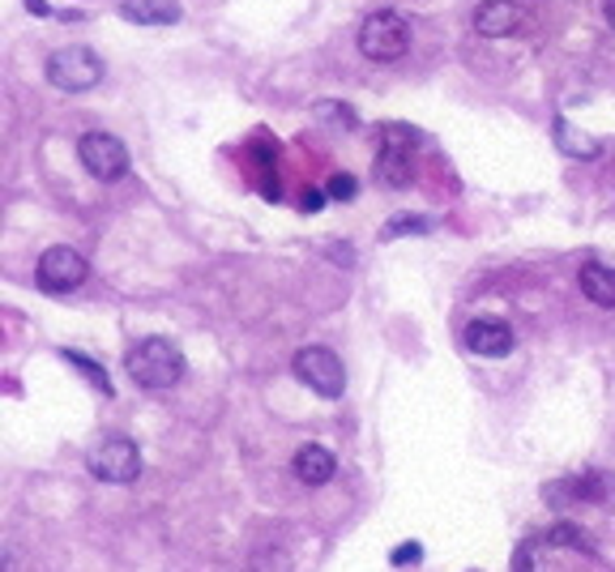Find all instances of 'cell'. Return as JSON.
I'll return each mask as SVG.
<instances>
[{
  "label": "cell",
  "mask_w": 615,
  "mask_h": 572,
  "mask_svg": "<svg viewBox=\"0 0 615 572\" xmlns=\"http://www.w3.org/2000/svg\"><path fill=\"white\" fill-rule=\"evenodd\" d=\"M124 368H129L133 384H141V389H171L184 377V354L168 338H141L138 347L129 351V359H124Z\"/></svg>",
  "instance_id": "6da1fadb"
},
{
  "label": "cell",
  "mask_w": 615,
  "mask_h": 572,
  "mask_svg": "<svg viewBox=\"0 0 615 572\" xmlns=\"http://www.w3.org/2000/svg\"><path fill=\"white\" fill-rule=\"evenodd\" d=\"M48 82L64 90V94H82V90H94L103 82V60L82 48V43H69L60 52L48 56Z\"/></svg>",
  "instance_id": "7a4b0ae2"
},
{
  "label": "cell",
  "mask_w": 615,
  "mask_h": 572,
  "mask_svg": "<svg viewBox=\"0 0 615 572\" xmlns=\"http://www.w3.org/2000/svg\"><path fill=\"white\" fill-rule=\"evenodd\" d=\"M85 465H90V474L99 483H115L120 488V483H133L141 474V453L129 436H108L85 453Z\"/></svg>",
  "instance_id": "3957f363"
},
{
  "label": "cell",
  "mask_w": 615,
  "mask_h": 572,
  "mask_svg": "<svg viewBox=\"0 0 615 572\" xmlns=\"http://www.w3.org/2000/svg\"><path fill=\"white\" fill-rule=\"evenodd\" d=\"M411 48V27L397 18V13H372L364 27H360V52L376 64H390V60H402Z\"/></svg>",
  "instance_id": "277c9868"
},
{
  "label": "cell",
  "mask_w": 615,
  "mask_h": 572,
  "mask_svg": "<svg viewBox=\"0 0 615 572\" xmlns=\"http://www.w3.org/2000/svg\"><path fill=\"white\" fill-rule=\"evenodd\" d=\"M291 368H295V377L316 393V398H342V389H346V372H342V359H337L330 347H304V351H295L291 359Z\"/></svg>",
  "instance_id": "5b68a950"
},
{
  "label": "cell",
  "mask_w": 615,
  "mask_h": 572,
  "mask_svg": "<svg viewBox=\"0 0 615 572\" xmlns=\"http://www.w3.org/2000/svg\"><path fill=\"white\" fill-rule=\"evenodd\" d=\"M411 150H415V133L390 124L385 137H381V154H376V175H381V184L406 189V184L415 180V159H411Z\"/></svg>",
  "instance_id": "8992f818"
},
{
  "label": "cell",
  "mask_w": 615,
  "mask_h": 572,
  "mask_svg": "<svg viewBox=\"0 0 615 572\" xmlns=\"http://www.w3.org/2000/svg\"><path fill=\"white\" fill-rule=\"evenodd\" d=\"M78 159L82 167L94 175V180H103V184H112L120 180L124 171H129V150H124V141L112 133H85L78 141Z\"/></svg>",
  "instance_id": "52a82bcc"
},
{
  "label": "cell",
  "mask_w": 615,
  "mask_h": 572,
  "mask_svg": "<svg viewBox=\"0 0 615 572\" xmlns=\"http://www.w3.org/2000/svg\"><path fill=\"white\" fill-rule=\"evenodd\" d=\"M85 282V257L78 248L57 244L39 257V287L48 295H69Z\"/></svg>",
  "instance_id": "ba28073f"
},
{
  "label": "cell",
  "mask_w": 615,
  "mask_h": 572,
  "mask_svg": "<svg viewBox=\"0 0 615 572\" xmlns=\"http://www.w3.org/2000/svg\"><path fill=\"white\" fill-rule=\"evenodd\" d=\"M547 504H607L615 500V479L607 474H573V479H556L543 488Z\"/></svg>",
  "instance_id": "9c48e42d"
},
{
  "label": "cell",
  "mask_w": 615,
  "mask_h": 572,
  "mask_svg": "<svg viewBox=\"0 0 615 572\" xmlns=\"http://www.w3.org/2000/svg\"><path fill=\"white\" fill-rule=\"evenodd\" d=\"M526 27V9L517 0H483L475 9V30L483 39H508Z\"/></svg>",
  "instance_id": "30bf717a"
},
{
  "label": "cell",
  "mask_w": 615,
  "mask_h": 572,
  "mask_svg": "<svg viewBox=\"0 0 615 572\" xmlns=\"http://www.w3.org/2000/svg\"><path fill=\"white\" fill-rule=\"evenodd\" d=\"M466 347L483 354V359H504L513 351V329L504 321H492V317H478V321L466 325Z\"/></svg>",
  "instance_id": "8fae6325"
},
{
  "label": "cell",
  "mask_w": 615,
  "mask_h": 572,
  "mask_svg": "<svg viewBox=\"0 0 615 572\" xmlns=\"http://www.w3.org/2000/svg\"><path fill=\"white\" fill-rule=\"evenodd\" d=\"M291 465H295V479H300L304 488H325L337 474V458L325 444H304V449H295V462Z\"/></svg>",
  "instance_id": "7c38bea8"
},
{
  "label": "cell",
  "mask_w": 615,
  "mask_h": 572,
  "mask_svg": "<svg viewBox=\"0 0 615 572\" xmlns=\"http://www.w3.org/2000/svg\"><path fill=\"white\" fill-rule=\"evenodd\" d=\"M582 295H586L589 303H598V308H615V270L612 265H598V261L582 265Z\"/></svg>",
  "instance_id": "4fadbf2b"
},
{
  "label": "cell",
  "mask_w": 615,
  "mask_h": 572,
  "mask_svg": "<svg viewBox=\"0 0 615 572\" xmlns=\"http://www.w3.org/2000/svg\"><path fill=\"white\" fill-rule=\"evenodd\" d=\"M120 13H124L129 22H159V27L180 22V4H175V0H124Z\"/></svg>",
  "instance_id": "5bb4252c"
},
{
  "label": "cell",
  "mask_w": 615,
  "mask_h": 572,
  "mask_svg": "<svg viewBox=\"0 0 615 572\" xmlns=\"http://www.w3.org/2000/svg\"><path fill=\"white\" fill-rule=\"evenodd\" d=\"M556 145L573 159H594L598 154V141H589L586 133H573L568 120H556Z\"/></svg>",
  "instance_id": "9a60e30c"
},
{
  "label": "cell",
  "mask_w": 615,
  "mask_h": 572,
  "mask_svg": "<svg viewBox=\"0 0 615 572\" xmlns=\"http://www.w3.org/2000/svg\"><path fill=\"white\" fill-rule=\"evenodd\" d=\"M64 359H69V363H73V368H78V372H82V377L94 384V389H103V398H112V381H108V372H103V368H94V363H90L85 354H78V351H64Z\"/></svg>",
  "instance_id": "2e32d148"
},
{
  "label": "cell",
  "mask_w": 615,
  "mask_h": 572,
  "mask_svg": "<svg viewBox=\"0 0 615 572\" xmlns=\"http://www.w3.org/2000/svg\"><path fill=\"white\" fill-rule=\"evenodd\" d=\"M423 235V231H432V219H415V214H397V219L385 227V240H393V235Z\"/></svg>",
  "instance_id": "e0dca14e"
},
{
  "label": "cell",
  "mask_w": 615,
  "mask_h": 572,
  "mask_svg": "<svg viewBox=\"0 0 615 572\" xmlns=\"http://www.w3.org/2000/svg\"><path fill=\"white\" fill-rule=\"evenodd\" d=\"M393 569H415L423 560V546L420 543H402V546H393Z\"/></svg>",
  "instance_id": "ac0fdd59"
},
{
  "label": "cell",
  "mask_w": 615,
  "mask_h": 572,
  "mask_svg": "<svg viewBox=\"0 0 615 572\" xmlns=\"http://www.w3.org/2000/svg\"><path fill=\"white\" fill-rule=\"evenodd\" d=\"M547 543H556V546H586V539H582V530H573V525H556V530H547Z\"/></svg>",
  "instance_id": "d6986e66"
},
{
  "label": "cell",
  "mask_w": 615,
  "mask_h": 572,
  "mask_svg": "<svg viewBox=\"0 0 615 572\" xmlns=\"http://www.w3.org/2000/svg\"><path fill=\"white\" fill-rule=\"evenodd\" d=\"M355 192H360L355 175H334V180H330V197H334V201H355Z\"/></svg>",
  "instance_id": "ffe728a7"
},
{
  "label": "cell",
  "mask_w": 615,
  "mask_h": 572,
  "mask_svg": "<svg viewBox=\"0 0 615 572\" xmlns=\"http://www.w3.org/2000/svg\"><path fill=\"white\" fill-rule=\"evenodd\" d=\"M513 572H534V539L517 543V551H513Z\"/></svg>",
  "instance_id": "44dd1931"
},
{
  "label": "cell",
  "mask_w": 615,
  "mask_h": 572,
  "mask_svg": "<svg viewBox=\"0 0 615 572\" xmlns=\"http://www.w3.org/2000/svg\"><path fill=\"white\" fill-rule=\"evenodd\" d=\"M321 205H325V197H321V192H308V197H304V210H308V214H316Z\"/></svg>",
  "instance_id": "7402d4cb"
},
{
  "label": "cell",
  "mask_w": 615,
  "mask_h": 572,
  "mask_svg": "<svg viewBox=\"0 0 615 572\" xmlns=\"http://www.w3.org/2000/svg\"><path fill=\"white\" fill-rule=\"evenodd\" d=\"M603 18H607V27L615 30V0H603Z\"/></svg>",
  "instance_id": "603a6c76"
}]
</instances>
